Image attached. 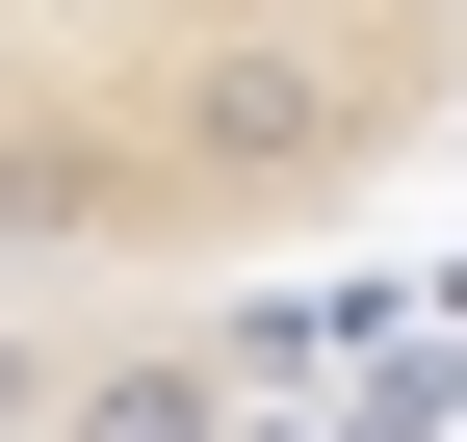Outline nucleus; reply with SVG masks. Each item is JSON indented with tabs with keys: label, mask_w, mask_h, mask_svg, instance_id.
I'll return each instance as SVG.
<instances>
[{
	"label": "nucleus",
	"mask_w": 467,
	"mask_h": 442,
	"mask_svg": "<svg viewBox=\"0 0 467 442\" xmlns=\"http://www.w3.org/2000/svg\"><path fill=\"white\" fill-rule=\"evenodd\" d=\"M467 287V0H0V364L312 391Z\"/></svg>",
	"instance_id": "obj_1"
},
{
	"label": "nucleus",
	"mask_w": 467,
	"mask_h": 442,
	"mask_svg": "<svg viewBox=\"0 0 467 442\" xmlns=\"http://www.w3.org/2000/svg\"><path fill=\"white\" fill-rule=\"evenodd\" d=\"M337 391V364H312ZM312 391H78V364H0V442H285Z\"/></svg>",
	"instance_id": "obj_2"
},
{
	"label": "nucleus",
	"mask_w": 467,
	"mask_h": 442,
	"mask_svg": "<svg viewBox=\"0 0 467 442\" xmlns=\"http://www.w3.org/2000/svg\"><path fill=\"white\" fill-rule=\"evenodd\" d=\"M285 442H467V287L416 312V339H364V364H337V391L285 416Z\"/></svg>",
	"instance_id": "obj_3"
}]
</instances>
